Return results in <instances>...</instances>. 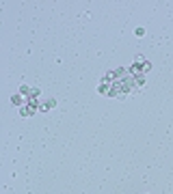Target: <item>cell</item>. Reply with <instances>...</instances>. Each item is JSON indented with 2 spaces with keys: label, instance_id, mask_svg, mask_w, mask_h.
Listing matches in <instances>:
<instances>
[{
  "label": "cell",
  "instance_id": "1",
  "mask_svg": "<svg viewBox=\"0 0 173 194\" xmlns=\"http://www.w3.org/2000/svg\"><path fill=\"white\" fill-rule=\"evenodd\" d=\"M150 69H152V65H150V63H147V61H143V63H134L130 71H132V76H136V78H141V76L145 74V71H150Z\"/></svg>",
  "mask_w": 173,
  "mask_h": 194
},
{
  "label": "cell",
  "instance_id": "2",
  "mask_svg": "<svg viewBox=\"0 0 173 194\" xmlns=\"http://www.w3.org/2000/svg\"><path fill=\"white\" fill-rule=\"evenodd\" d=\"M35 110H37V106H33V104H26V106H22V108H20V114H22V116H31Z\"/></svg>",
  "mask_w": 173,
  "mask_h": 194
},
{
  "label": "cell",
  "instance_id": "3",
  "mask_svg": "<svg viewBox=\"0 0 173 194\" xmlns=\"http://www.w3.org/2000/svg\"><path fill=\"white\" fill-rule=\"evenodd\" d=\"M11 102H13L15 106H20V108H22V106H26V102H24V95H22V93L13 95V97H11Z\"/></svg>",
  "mask_w": 173,
  "mask_h": 194
},
{
  "label": "cell",
  "instance_id": "4",
  "mask_svg": "<svg viewBox=\"0 0 173 194\" xmlns=\"http://www.w3.org/2000/svg\"><path fill=\"white\" fill-rule=\"evenodd\" d=\"M54 106H56V102H54V99H48V102H43V104H41V108H39V110H43V112H45V110H52Z\"/></svg>",
  "mask_w": 173,
  "mask_h": 194
},
{
  "label": "cell",
  "instance_id": "5",
  "mask_svg": "<svg viewBox=\"0 0 173 194\" xmlns=\"http://www.w3.org/2000/svg\"><path fill=\"white\" fill-rule=\"evenodd\" d=\"M31 91H33V88H28V86H20V93H22L24 97H28V95H31Z\"/></svg>",
  "mask_w": 173,
  "mask_h": 194
},
{
  "label": "cell",
  "instance_id": "6",
  "mask_svg": "<svg viewBox=\"0 0 173 194\" xmlns=\"http://www.w3.org/2000/svg\"><path fill=\"white\" fill-rule=\"evenodd\" d=\"M145 35V28H136V37H143Z\"/></svg>",
  "mask_w": 173,
  "mask_h": 194
}]
</instances>
